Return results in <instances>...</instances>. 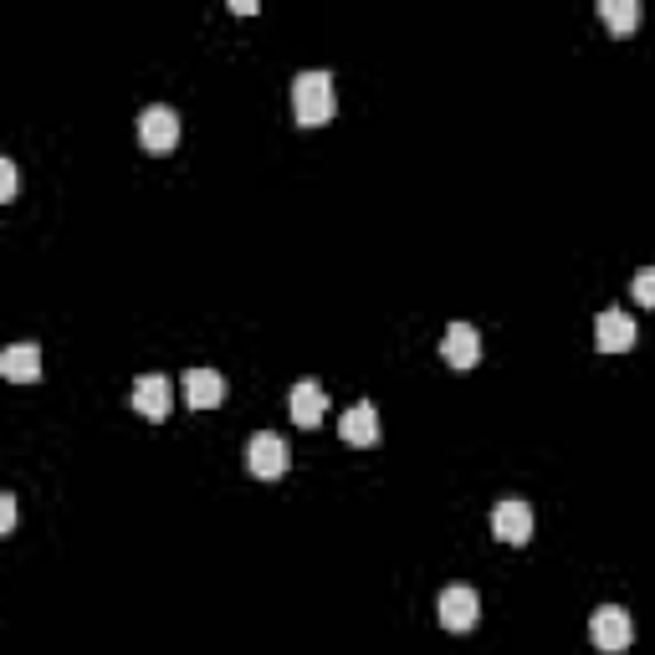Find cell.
<instances>
[{
  "label": "cell",
  "instance_id": "cell-1",
  "mask_svg": "<svg viewBox=\"0 0 655 655\" xmlns=\"http://www.w3.org/2000/svg\"><path fill=\"white\" fill-rule=\"evenodd\" d=\"M292 113L302 129H323L338 113V92H333V73H298L292 82Z\"/></svg>",
  "mask_w": 655,
  "mask_h": 655
},
{
  "label": "cell",
  "instance_id": "cell-2",
  "mask_svg": "<svg viewBox=\"0 0 655 655\" xmlns=\"http://www.w3.org/2000/svg\"><path fill=\"white\" fill-rule=\"evenodd\" d=\"M287 462H292V451H287V441L277 431H256L252 435V446H246V471H252L256 481L287 477Z\"/></svg>",
  "mask_w": 655,
  "mask_h": 655
},
{
  "label": "cell",
  "instance_id": "cell-3",
  "mask_svg": "<svg viewBox=\"0 0 655 655\" xmlns=\"http://www.w3.org/2000/svg\"><path fill=\"white\" fill-rule=\"evenodd\" d=\"M589 641H595L604 655H620V651H630V641H635V625H630V610H620V604H599V610L589 614Z\"/></svg>",
  "mask_w": 655,
  "mask_h": 655
},
{
  "label": "cell",
  "instance_id": "cell-4",
  "mask_svg": "<svg viewBox=\"0 0 655 655\" xmlns=\"http://www.w3.org/2000/svg\"><path fill=\"white\" fill-rule=\"evenodd\" d=\"M138 144L149 154H169L179 144V113L175 108H164V103H154V108H144L138 113Z\"/></svg>",
  "mask_w": 655,
  "mask_h": 655
},
{
  "label": "cell",
  "instance_id": "cell-5",
  "mask_svg": "<svg viewBox=\"0 0 655 655\" xmlns=\"http://www.w3.org/2000/svg\"><path fill=\"white\" fill-rule=\"evenodd\" d=\"M491 533L502 537V543H512V548L533 543V507L518 502V497L497 502V512H491Z\"/></svg>",
  "mask_w": 655,
  "mask_h": 655
},
{
  "label": "cell",
  "instance_id": "cell-6",
  "mask_svg": "<svg viewBox=\"0 0 655 655\" xmlns=\"http://www.w3.org/2000/svg\"><path fill=\"white\" fill-rule=\"evenodd\" d=\"M441 358H446L456 374H471L481 358V333L471 323H451L446 338H441Z\"/></svg>",
  "mask_w": 655,
  "mask_h": 655
},
{
  "label": "cell",
  "instance_id": "cell-7",
  "mask_svg": "<svg viewBox=\"0 0 655 655\" xmlns=\"http://www.w3.org/2000/svg\"><path fill=\"white\" fill-rule=\"evenodd\" d=\"M435 610H441V625L462 635V630L477 625L481 599H477V589H466V584H451V589H441V604H435Z\"/></svg>",
  "mask_w": 655,
  "mask_h": 655
},
{
  "label": "cell",
  "instance_id": "cell-8",
  "mask_svg": "<svg viewBox=\"0 0 655 655\" xmlns=\"http://www.w3.org/2000/svg\"><path fill=\"white\" fill-rule=\"evenodd\" d=\"M134 410L144 420H169V410H175V385H169L164 374H144L134 385Z\"/></svg>",
  "mask_w": 655,
  "mask_h": 655
},
{
  "label": "cell",
  "instance_id": "cell-9",
  "mask_svg": "<svg viewBox=\"0 0 655 655\" xmlns=\"http://www.w3.org/2000/svg\"><path fill=\"white\" fill-rule=\"evenodd\" d=\"M287 410H292V420H298L302 431H318L328 415V389L318 385V379H302V385H292V400H287Z\"/></svg>",
  "mask_w": 655,
  "mask_h": 655
},
{
  "label": "cell",
  "instance_id": "cell-10",
  "mask_svg": "<svg viewBox=\"0 0 655 655\" xmlns=\"http://www.w3.org/2000/svg\"><path fill=\"white\" fill-rule=\"evenodd\" d=\"M0 374H5L11 385H36V379H42V348H36V343H11V348L0 354Z\"/></svg>",
  "mask_w": 655,
  "mask_h": 655
},
{
  "label": "cell",
  "instance_id": "cell-11",
  "mask_svg": "<svg viewBox=\"0 0 655 655\" xmlns=\"http://www.w3.org/2000/svg\"><path fill=\"white\" fill-rule=\"evenodd\" d=\"M225 400V379L215 369H185V404L190 410H215Z\"/></svg>",
  "mask_w": 655,
  "mask_h": 655
},
{
  "label": "cell",
  "instance_id": "cell-12",
  "mask_svg": "<svg viewBox=\"0 0 655 655\" xmlns=\"http://www.w3.org/2000/svg\"><path fill=\"white\" fill-rule=\"evenodd\" d=\"M338 435L348 446H374V441H379V410H374L369 400H358L354 410H343Z\"/></svg>",
  "mask_w": 655,
  "mask_h": 655
},
{
  "label": "cell",
  "instance_id": "cell-13",
  "mask_svg": "<svg viewBox=\"0 0 655 655\" xmlns=\"http://www.w3.org/2000/svg\"><path fill=\"white\" fill-rule=\"evenodd\" d=\"M595 343H599V354H625L630 343H635V323L610 308V313L595 318Z\"/></svg>",
  "mask_w": 655,
  "mask_h": 655
},
{
  "label": "cell",
  "instance_id": "cell-14",
  "mask_svg": "<svg viewBox=\"0 0 655 655\" xmlns=\"http://www.w3.org/2000/svg\"><path fill=\"white\" fill-rule=\"evenodd\" d=\"M599 21L614 31V36H630L641 26V5L635 0H599Z\"/></svg>",
  "mask_w": 655,
  "mask_h": 655
},
{
  "label": "cell",
  "instance_id": "cell-15",
  "mask_svg": "<svg viewBox=\"0 0 655 655\" xmlns=\"http://www.w3.org/2000/svg\"><path fill=\"white\" fill-rule=\"evenodd\" d=\"M635 298L645 302V308H655V267H645V271H635V287H630Z\"/></svg>",
  "mask_w": 655,
  "mask_h": 655
},
{
  "label": "cell",
  "instance_id": "cell-16",
  "mask_svg": "<svg viewBox=\"0 0 655 655\" xmlns=\"http://www.w3.org/2000/svg\"><path fill=\"white\" fill-rule=\"evenodd\" d=\"M15 533V497L11 491H0V537Z\"/></svg>",
  "mask_w": 655,
  "mask_h": 655
},
{
  "label": "cell",
  "instance_id": "cell-17",
  "mask_svg": "<svg viewBox=\"0 0 655 655\" xmlns=\"http://www.w3.org/2000/svg\"><path fill=\"white\" fill-rule=\"evenodd\" d=\"M11 195H15V164L0 159V200H11Z\"/></svg>",
  "mask_w": 655,
  "mask_h": 655
}]
</instances>
